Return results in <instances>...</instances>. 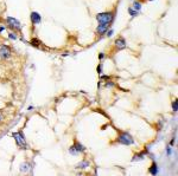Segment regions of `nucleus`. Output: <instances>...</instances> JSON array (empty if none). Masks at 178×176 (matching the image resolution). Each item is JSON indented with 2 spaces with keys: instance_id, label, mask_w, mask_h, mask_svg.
<instances>
[{
  "instance_id": "nucleus-1",
  "label": "nucleus",
  "mask_w": 178,
  "mask_h": 176,
  "mask_svg": "<svg viewBox=\"0 0 178 176\" xmlns=\"http://www.w3.org/2000/svg\"><path fill=\"white\" fill-rule=\"evenodd\" d=\"M115 17L113 12H102V13H98L96 14V20L99 21V24H107L111 25L114 21Z\"/></svg>"
},
{
  "instance_id": "nucleus-2",
  "label": "nucleus",
  "mask_w": 178,
  "mask_h": 176,
  "mask_svg": "<svg viewBox=\"0 0 178 176\" xmlns=\"http://www.w3.org/2000/svg\"><path fill=\"white\" fill-rule=\"evenodd\" d=\"M116 141H118L120 144H124V145H131V144H134L133 137H132L131 134L127 132V131H120Z\"/></svg>"
},
{
  "instance_id": "nucleus-3",
  "label": "nucleus",
  "mask_w": 178,
  "mask_h": 176,
  "mask_svg": "<svg viewBox=\"0 0 178 176\" xmlns=\"http://www.w3.org/2000/svg\"><path fill=\"white\" fill-rule=\"evenodd\" d=\"M12 137H14L16 143H17V145H18L19 148H22V149H24V150L27 148V143H26V140H25V137H24L23 131L12 132Z\"/></svg>"
},
{
  "instance_id": "nucleus-4",
  "label": "nucleus",
  "mask_w": 178,
  "mask_h": 176,
  "mask_svg": "<svg viewBox=\"0 0 178 176\" xmlns=\"http://www.w3.org/2000/svg\"><path fill=\"white\" fill-rule=\"evenodd\" d=\"M84 151H85V148H84L80 142H77V141H75L74 144L69 148V152H70L71 155H74V156L78 155V154H82V152H84Z\"/></svg>"
},
{
  "instance_id": "nucleus-5",
  "label": "nucleus",
  "mask_w": 178,
  "mask_h": 176,
  "mask_svg": "<svg viewBox=\"0 0 178 176\" xmlns=\"http://www.w3.org/2000/svg\"><path fill=\"white\" fill-rule=\"evenodd\" d=\"M6 23L13 31H22V25H20L18 19H16L13 17H7L6 18Z\"/></svg>"
},
{
  "instance_id": "nucleus-6",
  "label": "nucleus",
  "mask_w": 178,
  "mask_h": 176,
  "mask_svg": "<svg viewBox=\"0 0 178 176\" xmlns=\"http://www.w3.org/2000/svg\"><path fill=\"white\" fill-rule=\"evenodd\" d=\"M12 56V50L9 45L4 44L0 46V58L1 59H9Z\"/></svg>"
},
{
  "instance_id": "nucleus-7",
  "label": "nucleus",
  "mask_w": 178,
  "mask_h": 176,
  "mask_svg": "<svg viewBox=\"0 0 178 176\" xmlns=\"http://www.w3.org/2000/svg\"><path fill=\"white\" fill-rule=\"evenodd\" d=\"M30 19H31L32 25H38V24L42 23V17H41V14L38 12H31Z\"/></svg>"
},
{
  "instance_id": "nucleus-8",
  "label": "nucleus",
  "mask_w": 178,
  "mask_h": 176,
  "mask_svg": "<svg viewBox=\"0 0 178 176\" xmlns=\"http://www.w3.org/2000/svg\"><path fill=\"white\" fill-rule=\"evenodd\" d=\"M126 46H127L126 40L122 37H119L115 40V47H116V50H124V49H126Z\"/></svg>"
},
{
  "instance_id": "nucleus-9",
  "label": "nucleus",
  "mask_w": 178,
  "mask_h": 176,
  "mask_svg": "<svg viewBox=\"0 0 178 176\" xmlns=\"http://www.w3.org/2000/svg\"><path fill=\"white\" fill-rule=\"evenodd\" d=\"M109 30V25L107 24H99L98 27H96V32L100 34V36H103L106 34V32Z\"/></svg>"
},
{
  "instance_id": "nucleus-10",
  "label": "nucleus",
  "mask_w": 178,
  "mask_h": 176,
  "mask_svg": "<svg viewBox=\"0 0 178 176\" xmlns=\"http://www.w3.org/2000/svg\"><path fill=\"white\" fill-rule=\"evenodd\" d=\"M89 165H90V162H89L88 160H82L76 167L78 169H87V168H89Z\"/></svg>"
},
{
  "instance_id": "nucleus-11",
  "label": "nucleus",
  "mask_w": 178,
  "mask_h": 176,
  "mask_svg": "<svg viewBox=\"0 0 178 176\" xmlns=\"http://www.w3.org/2000/svg\"><path fill=\"white\" fill-rule=\"evenodd\" d=\"M145 156H146V154H145L144 151H141V152H139V154H135V155L133 156L132 161H133V162H134V161H141V160L145 158Z\"/></svg>"
},
{
  "instance_id": "nucleus-12",
  "label": "nucleus",
  "mask_w": 178,
  "mask_h": 176,
  "mask_svg": "<svg viewBox=\"0 0 178 176\" xmlns=\"http://www.w3.org/2000/svg\"><path fill=\"white\" fill-rule=\"evenodd\" d=\"M31 168V164H30V162H24L22 165H20V171H23V172H26L29 169Z\"/></svg>"
},
{
  "instance_id": "nucleus-13",
  "label": "nucleus",
  "mask_w": 178,
  "mask_h": 176,
  "mask_svg": "<svg viewBox=\"0 0 178 176\" xmlns=\"http://www.w3.org/2000/svg\"><path fill=\"white\" fill-rule=\"evenodd\" d=\"M141 7H143V5H141L140 1H137V0H135V1H133V6H132L133 10H135L137 12H139L141 10Z\"/></svg>"
},
{
  "instance_id": "nucleus-14",
  "label": "nucleus",
  "mask_w": 178,
  "mask_h": 176,
  "mask_svg": "<svg viewBox=\"0 0 178 176\" xmlns=\"http://www.w3.org/2000/svg\"><path fill=\"white\" fill-rule=\"evenodd\" d=\"M150 174H152V175H157L158 174V167H157L156 163H152V165L150 168Z\"/></svg>"
},
{
  "instance_id": "nucleus-15",
  "label": "nucleus",
  "mask_w": 178,
  "mask_h": 176,
  "mask_svg": "<svg viewBox=\"0 0 178 176\" xmlns=\"http://www.w3.org/2000/svg\"><path fill=\"white\" fill-rule=\"evenodd\" d=\"M30 43H31V45H32V46H35V47H39V46L42 45V43H41L37 38H32Z\"/></svg>"
},
{
  "instance_id": "nucleus-16",
  "label": "nucleus",
  "mask_w": 178,
  "mask_h": 176,
  "mask_svg": "<svg viewBox=\"0 0 178 176\" xmlns=\"http://www.w3.org/2000/svg\"><path fill=\"white\" fill-rule=\"evenodd\" d=\"M128 13H130V16H131L132 18H134V17H137V16H138V13H139V12H137L135 10H133L132 7H130V9H128Z\"/></svg>"
},
{
  "instance_id": "nucleus-17",
  "label": "nucleus",
  "mask_w": 178,
  "mask_h": 176,
  "mask_svg": "<svg viewBox=\"0 0 178 176\" xmlns=\"http://www.w3.org/2000/svg\"><path fill=\"white\" fill-rule=\"evenodd\" d=\"M105 86L106 87H108V89H111V87H114L115 86V84H114V82H112V80H106V83H105Z\"/></svg>"
},
{
  "instance_id": "nucleus-18",
  "label": "nucleus",
  "mask_w": 178,
  "mask_h": 176,
  "mask_svg": "<svg viewBox=\"0 0 178 176\" xmlns=\"http://www.w3.org/2000/svg\"><path fill=\"white\" fill-rule=\"evenodd\" d=\"M172 110H173V112H177V110H178V103H177V99H174V101L172 102Z\"/></svg>"
},
{
  "instance_id": "nucleus-19",
  "label": "nucleus",
  "mask_w": 178,
  "mask_h": 176,
  "mask_svg": "<svg viewBox=\"0 0 178 176\" xmlns=\"http://www.w3.org/2000/svg\"><path fill=\"white\" fill-rule=\"evenodd\" d=\"M9 38L12 39V40H17V39H18V37H17V34H16L14 32H10V33H9Z\"/></svg>"
},
{
  "instance_id": "nucleus-20",
  "label": "nucleus",
  "mask_w": 178,
  "mask_h": 176,
  "mask_svg": "<svg viewBox=\"0 0 178 176\" xmlns=\"http://www.w3.org/2000/svg\"><path fill=\"white\" fill-rule=\"evenodd\" d=\"M106 34H107V37H108V38H112V37H113V34H114V30H113V29H109V30L106 32Z\"/></svg>"
},
{
  "instance_id": "nucleus-21",
  "label": "nucleus",
  "mask_w": 178,
  "mask_h": 176,
  "mask_svg": "<svg viewBox=\"0 0 178 176\" xmlns=\"http://www.w3.org/2000/svg\"><path fill=\"white\" fill-rule=\"evenodd\" d=\"M166 154H167V156H171V154H172V149H171L170 145H169L167 149H166Z\"/></svg>"
},
{
  "instance_id": "nucleus-22",
  "label": "nucleus",
  "mask_w": 178,
  "mask_h": 176,
  "mask_svg": "<svg viewBox=\"0 0 178 176\" xmlns=\"http://www.w3.org/2000/svg\"><path fill=\"white\" fill-rule=\"evenodd\" d=\"M98 73L102 74V65L101 64H99V66H98Z\"/></svg>"
},
{
  "instance_id": "nucleus-23",
  "label": "nucleus",
  "mask_w": 178,
  "mask_h": 176,
  "mask_svg": "<svg viewBox=\"0 0 178 176\" xmlns=\"http://www.w3.org/2000/svg\"><path fill=\"white\" fill-rule=\"evenodd\" d=\"M99 58H100V60H102V59L105 58V53H103V52H101V53L99 54Z\"/></svg>"
},
{
  "instance_id": "nucleus-24",
  "label": "nucleus",
  "mask_w": 178,
  "mask_h": 176,
  "mask_svg": "<svg viewBox=\"0 0 178 176\" xmlns=\"http://www.w3.org/2000/svg\"><path fill=\"white\" fill-rule=\"evenodd\" d=\"M101 78H102V79H106V80L111 79V77H109V76H101Z\"/></svg>"
},
{
  "instance_id": "nucleus-25",
  "label": "nucleus",
  "mask_w": 178,
  "mask_h": 176,
  "mask_svg": "<svg viewBox=\"0 0 178 176\" xmlns=\"http://www.w3.org/2000/svg\"><path fill=\"white\" fill-rule=\"evenodd\" d=\"M5 29H6L5 26H0V32H4V31H5Z\"/></svg>"
},
{
  "instance_id": "nucleus-26",
  "label": "nucleus",
  "mask_w": 178,
  "mask_h": 176,
  "mask_svg": "<svg viewBox=\"0 0 178 176\" xmlns=\"http://www.w3.org/2000/svg\"><path fill=\"white\" fill-rule=\"evenodd\" d=\"M27 110H29V111H31V110H33V107H29V108H27Z\"/></svg>"
},
{
  "instance_id": "nucleus-27",
  "label": "nucleus",
  "mask_w": 178,
  "mask_h": 176,
  "mask_svg": "<svg viewBox=\"0 0 178 176\" xmlns=\"http://www.w3.org/2000/svg\"><path fill=\"white\" fill-rule=\"evenodd\" d=\"M3 121V115H1V112H0V122Z\"/></svg>"
},
{
  "instance_id": "nucleus-28",
  "label": "nucleus",
  "mask_w": 178,
  "mask_h": 176,
  "mask_svg": "<svg viewBox=\"0 0 178 176\" xmlns=\"http://www.w3.org/2000/svg\"><path fill=\"white\" fill-rule=\"evenodd\" d=\"M148 1H153V0H148Z\"/></svg>"
}]
</instances>
